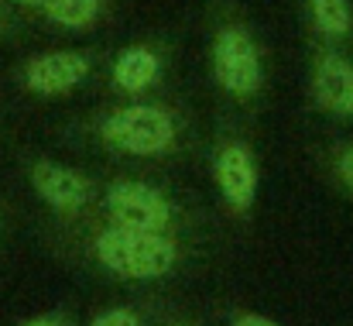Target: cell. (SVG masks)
<instances>
[{
  "label": "cell",
  "instance_id": "obj_4",
  "mask_svg": "<svg viewBox=\"0 0 353 326\" xmlns=\"http://www.w3.org/2000/svg\"><path fill=\"white\" fill-rule=\"evenodd\" d=\"M90 220H103L144 233H182V237H192V227L199 223L192 207L179 193L137 175L103 179L97 210Z\"/></svg>",
  "mask_w": 353,
  "mask_h": 326
},
{
  "label": "cell",
  "instance_id": "obj_12",
  "mask_svg": "<svg viewBox=\"0 0 353 326\" xmlns=\"http://www.w3.org/2000/svg\"><path fill=\"white\" fill-rule=\"evenodd\" d=\"M323 175L330 179V186L353 203V137H340L333 141L323 155H319Z\"/></svg>",
  "mask_w": 353,
  "mask_h": 326
},
{
  "label": "cell",
  "instance_id": "obj_3",
  "mask_svg": "<svg viewBox=\"0 0 353 326\" xmlns=\"http://www.w3.org/2000/svg\"><path fill=\"white\" fill-rule=\"evenodd\" d=\"M206 69L216 97L236 110H254L264 104L271 62L268 45L236 0H210L206 17Z\"/></svg>",
  "mask_w": 353,
  "mask_h": 326
},
{
  "label": "cell",
  "instance_id": "obj_11",
  "mask_svg": "<svg viewBox=\"0 0 353 326\" xmlns=\"http://www.w3.org/2000/svg\"><path fill=\"white\" fill-rule=\"evenodd\" d=\"M302 21L319 45L343 48L353 41V0H302Z\"/></svg>",
  "mask_w": 353,
  "mask_h": 326
},
{
  "label": "cell",
  "instance_id": "obj_1",
  "mask_svg": "<svg viewBox=\"0 0 353 326\" xmlns=\"http://www.w3.org/2000/svg\"><path fill=\"white\" fill-rule=\"evenodd\" d=\"M55 247L97 275L123 285H154L175 278L192 258V237L182 233H144L103 220H83L59 227Z\"/></svg>",
  "mask_w": 353,
  "mask_h": 326
},
{
  "label": "cell",
  "instance_id": "obj_13",
  "mask_svg": "<svg viewBox=\"0 0 353 326\" xmlns=\"http://www.w3.org/2000/svg\"><path fill=\"white\" fill-rule=\"evenodd\" d=\"M151 313L137 303H117V306H103L90 316L86 326H148Z\"/></svg>",
  "mask_w": 353,
  "mask_h": 326
},
{
  "label": "cell",
  "instance_id": "obj_5",
  "mask_svg": "<svg viewBox=\"0 0 353 326\" xmlns=\"http://www.w3.org/2000/svg\"><path fill=\"white\" fill-rule=\"evenodd\" d=\"M107 55L103 48H45L24 55L10 69V83L17 93L31 100H65L93 83V76L103 69Z\"/></svg>",
  "mask_w": 353,
  "mask_h": 326
},
{
  "label": "cell",
  "instance_id": "obj_16",
  "mask_svg": "<svg viewBox=\"0 0 353 326\" xmlns=\"http://www.w3.org/2000/svg\"><path fill=\"white\" fill-rule=\"evenodd\" d=\"M227 326H285L278 323L274 316H264V313H254V309H230Z\"/></svg>",
  "mask_w": 353,
  "mask_h": 326
},
{
  "label": "cell",
  "instance_id": "obj_8",
  "mask_svg": "<svg viewBox=\"0 0 353 326\" xmlns=\"http://www.w3.org/2000/svg\"><path fill=\"white\" fill-rule=\"evenodd\" d=\"M172 73V41L165 38H137L120 45L103 62V86L114 100H148L165 97V83Z\"/></svg>",
  "mask_w": 353,
  "mask_h": 326
},
{
  "label": "cell",
  "instance_id": "obj_6",
  "mask_svg": "<svg viewBox=\"0 0 353 326\" xmlns=\"http://www.w3.org/2000/svg\"><path fill=\"white\" fill-rule=\"evenodd\" d=\"M24 182L34 200L48 210L55 227H76L93 217L103 179L90 175L86 169L65 165L52 155H28L24 158Z\"/></svg>",
  "mask_w": 353,
  "mask_h": 326
},
{
  "label": "cell",
  "instance_id": "obj_7",
  "mask_svg": "<svg viewBox=\"0 0 353 326\" xmlns=\"http://www.w3.org/2000/svg\"><path fill=\"white\" fill-rule=\"evenodd\" d=\"M210 179L220 207L236 223H250L261 196V155L247 134L220 127L210 144Z\"/></svg>",
  "mask_w": 353,
  "mask_h": 326
},
{
  "label": "cell",
  "instance_id": "obj_9",
  "mask_svg": "<svg viewBox=\"0 0 353 326\" xmlns=\"http://www.w3.org/2000/svg\"><path fill=\"white\" fill-rule=\"evenodd\" d=\"M309 104L323 117L353 124V59L336 45H309Z\"/></svg>",
  "mask_w": 353,
  "mask_h": 326
},
{
  "label": "cell",
  "instance_id": "obj_15",
  "mask_svg": "<svg viewBox=\"0 0 353 326\" xmlns=\"http://www.w3.org/2000/svg\"><path fill=\"white\" fill-rule=\"evenodd\" d=\"M17 326H76V316H72V309L59 306V309H45V313H34V316L21 320Z\"/></svg>",
  "mask_w": 353,
  "mask_h": 326
},
{
  "label": "cell",
  "instance_id": "obj_19",
  "mask_svg": "<svg viewBox=\"0 0 353 326\" xmlns=\"http://www.w3.org/2000/svg\"><path fill=\"white\" fill-rule=\"evenodd\" d=\"M161 326H199V323H192V320H185V316H172V320H165Z\"/></svg>",
  "mask_w": 353,
  "mask_h": 326
},
{
  "label": "cell",
  "instance_id": "obj_2",
  "mask_svg": "<svg viewBox=\"0 0 353 326\" xmlns=\"http://www.w3.org/2000/svg\"><path fill=\"white\" fill-rule=\"evenodd\" d=\"M76 134L117 162H179L192 144V120L168 97L114 100L76 124Z\"/></svg>",
  "mask_w": 353,
  "mask_h": 326
},
{
  "label": "cell",
  "instance_id": "obj_18",
  "mask_svg": "<svg viewBox=\"0 0 353 326\" xmlns=\"http://www.w3.org/2000/svg\"><path fill=\"white\" fill-rule=\"evenodd\" d=\"M10 203H0V244H3V233H7V227H10Z\"/></svg>",
  "mask_w": 353,
  "mask_h": 326
},
{
  "label": "cell",
  "instance_id": "obj_17",
  "mask_svg": "<svg viewBox=\"0 0 353 326\" xmlns=\"http://www.w3.org/2000/svg\"><path fill=\"white\" fill-rule=\"evenodd\" d=\"M7 3H10L14 10H24V14H31V17H34V14H38V7H41L45 0H7Z\"/></svg>",
  "mask_w": 353,
  "mask_h": 326
},
{
  "label": "cell",
  "instance_id": "obj_10",
  "mask_svg": "<svg viewBox=\"0 0 353 326\" xmlns=\"http://www.w3.org/2000/svg\"><path fill=\"white\" fill-rule=\"evenodd\" d=\"M114 14V0H45L34 14L48 31L59 35H90L100 31Z\"/></svg>",
  "mask_w": 353,
  "mask_h": 326
},
{
  "label": "cell",
  "instance_id": "obj_14",
  "mask_svg": "<svg viewBox=\"0 0 353 326\" xmlns=\"http://www.w3.org/2000/svg\"><path fill=\"white\" fill-rule=\"evenodd\" d=\"M21 31H24L21 10H14L7 0H0V45H3V41H14V38H21Z\"/></svg>",
  "mask_w": 353,
  "mask_h": 326
}]
</instances>
